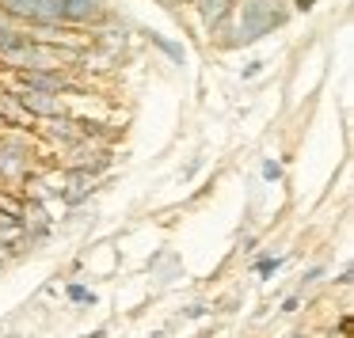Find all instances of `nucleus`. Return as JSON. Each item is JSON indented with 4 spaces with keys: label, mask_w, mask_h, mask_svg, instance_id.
<instances>
[{
    "label": "nucleus",
    "mask_w": 354,
    "mask_h": 338,
    "mask_svg": "<svg viewBox=\"0 0 354 338\" xmlns=\"http://www.w3.org/2000/svg\"><path fill=\"white\" fill-rule=\"evenodd\" d=\"M286 0H244L240 4V19H236V34H232V42L236 46H252V42H259L263 34L278 31V27L286 23Z\"/></svg>",
    "instance_id": "nucleus-1"
},
{
    "label": "nucleus",
    "mask_w": 354,
    "mask_h": 338,
    "mask_svg": "<svg viewBox=\"0 0 354 338\" xmlns=\"http://www.w3.org/2000/svg\"><path fill=\"white\" fill-rule=\"evenodd\" d=\"M0 8L8 16L31 19V23H65L62 0H0Z\"/></svg>",
    "instance_id": "nucleus-2"
},
{
    "label": "nucleus",
    "mask_w": 354,
    "mask_h": 338,
    "mask_svg": "<svg viewBox=\"0 0 354 338\" xmlns=\"http://www.w3.org/2000/svg\"><path fill=\"white\" fill-rule=\"evenodd\" d=\"M31 145L24 141H0V179H24L31 175Z\"/></svg>",
    "instance_id": "nucleus-3"
},
{
    "label": "nucleus",
    "mask_w": 354,
    "mask_h": 338,
    "mask_svg": "<svg viewBox=\"0 0 354 338\" xmlns=\"http://www.w3.org/2000/svg\"><path fill=\"white\" fill-rule=\"evenodd\" d=\"M19 103H24L27 110H31L35 118H57V115H65V99H62V92H42V88H19V95H16Z\"/></svg>",
    "instance_id": "nucleus-4"
},
{
    "label": "nucleus",
    "mask_w": 354,
    "mask_h": 338,
    "mask_svg": "<svg viewBox=\"0 0 354 338\" xmlns=\"http://www.w3.org/2000/svg\"><path fill=\"white\" fill-rule=\"evenodd\" d=\"M19 84L42 88V92H62V88H69V77L62 69H19Z\"/></svg>",
    "instance_id": "nucleus-5"
},
{
    "label": "nucleus",
    "mask_w": 354,
    "mask_h": 338,
    "mask_svg": "<svg viewBox=\"0 0 354 338\" xmlns=\"http://www.w3.org/2000/svg\"><path fill=\"white\" fill-rule=\"evenodd\" d=\"M62 16L69 23H92L103 19V0H62Z\"/></svg>",
    "instance_id": "nucleus-6"
},
{
    "label": "nucleus",
    "mask_w": 354,
    "mask_h": 338,
    "mask_svg": "<svg viewBox=\"0 0 354 338\" xmlns=\"http://www.w3.org/2000/svg\"><path fill=\"white\" fill-rule=\"evenodd\" d=\"M0 118H4L12 130H31V126H35V115H31V110H27L24 103L16 99V95H4V92H0Z\"/></svg>",
    "instance_id": "nucleus-7"
},
{
    "label": "nucleus",
    "mask_w": 354,
    "mask_h": 338,
    "mask_svg": "<svg viewBox=\"0 0 354 338\" xmlns=\"http://www.w3.org/2000/svg\"><path fill=\"white\" fill-rule=\"evenodd\" d=\"M153 42H156V46H160V50H164V54H171V57H176V61H183V50H176V46H171V42L156 39V34H153Z\"/></svg>",
    "instance_id": "nucleus-8"
},
{
    "label": "nucleus",
    "mask_w": 354,
    "mask_h": 338,
    "mask_svg": "<svg viewBox=\"0 0 354 338\" xmlns=\"http://www.w3.org/2000/svg\"><path fill=\"white\" fill-rule=\"evenodd\" d=\"M69 297H73V300H80V304H88V300H92V292H88L84 285H69Z\"/></svg>",
    "instance_id": "nucleus-9"
},
{
    "label": "nucleus",
    "mask_w": 354,
    "mask_h": 338,
    "mask_svg": "<svg viewBox=\"0 0 354 338\" xmlns=\"http://www.w3.org/2000/svg\"><path fill=\"white\" fill-rule=\"evenodd\" d=\"M263 175H267V179H278V175H282V168H278L274 160H267V163H263Z\"/></svg>",
    "instance_id": "nucleus-10"
},
{
    "label": "nucleus",
    "mask_w": 354,
    "mask_h": 338,
    "mask_svg": "<svg viewBox=\"0 0 354 338\" xmlns=\"http://www.w3.org/2000/svg\"><path fill=\"white\" fill-rule=\"evenodd\" d=\"M259 72H263V61H252V65H248V69H244V77L252 80V77H259Z\"/></svg>",
    "instance_id": "nucleus-11"
},
{
    "label": "nucleus",
    "mask_w": 354,
    "mask_h": 338,
    "mask_svg": "<svg viewBox=\"0 0 354 338\" xmlns=\"http://www.w3.org/2000/svg\"><path fill=\"white\" fill-rule=\"evenodd\" d=\"M313 4H316V0H297V8H301V12H308Z\"/></svg>",
    "instance_id": "nucleus-12"
}]
</instances>
